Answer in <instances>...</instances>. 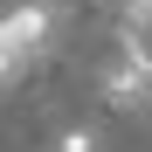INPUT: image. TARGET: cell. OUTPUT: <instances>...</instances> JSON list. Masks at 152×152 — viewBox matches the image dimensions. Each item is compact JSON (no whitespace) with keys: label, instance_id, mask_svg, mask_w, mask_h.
Segmentation results:
<instances>
[{"label":"cell","instance_id":"obj_1","mask_svg":"<svg viewBox=\"0 0 152 152\" xmlns=\"http://www.w3.org/2000/svg\"><path fill=\"white\" fill-rule=\"evenodd\" d=\"M56 21H62V14H56V0H21V7L0 14V90H7L28 62H42V56H48Z\"/></svg>","mask_w":152,"mask_h":152},{"label":"cell","instance_id":"obj_2","mask_svg":"<svg viewBox=\"0 0 152 152\" xmlns=\"http://www.w3.org/2000/svg\"><path fill=\"white\" fill-rule=\"evenodd\" d=\"M104 97L118 111H138V104H152V48H138V42H118V56L104 62Z\"/></svg>","mask_w":152,"mask_h":152},{"label":"cell","instance_id":"obj_3","mask_svg":"<svg viewBox=\"0 0 152 152\" xmlns=\"http://www.w3.org/2000/svg\"><path fill=\"white\" fill-rule=\"evenodd\" d=\"M118 42L152 48V0H124V28H118Z\"/></svg>","mask_w":152,"mask_h":152},{"label":"cell","instance_id":"obj_4","mask_svg":"<svg viewBox=\"0 0 152 152\" xmlns=\"http://www.w3.org/2000/svg\"><path fill=\"white\" fill-rule=\"evenodd\" d=\"M56 152H104V138H97L90 124H69V132L56 138Z\"/></svg>","mask_w":152,"mask_h":152}]
</instances>
